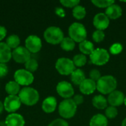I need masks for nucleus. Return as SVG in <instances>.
Returning <instances> with one entry per match:
<instances>
[{
  "instance_id": "nucleus-9",
  "label": "nucleus",
  "mask_w": 126,
  "mask_h": 126,
  "mask_svg": "<svg viewBox=\"0 0 126 126\" xmlns=\"http://www.w3.org/2000/svg\"><path fill=\"white\" fill-rule=\"evenodd\" d=\"M12 57L16 62L23 63L30 59V52L26 47H18L13 51Z\"/></svg>"
},
{
  "instance_id": "nucleus-12",
  "label": "nucleus",
  "mask_w": 126,
  "mask_h": 126,
  "mask_svg": "<svg viewBox=\"0 0 126 126\" xmlns=\"http://www.w3.org/2000/svg\"><path fill=\"white\" fill-rule=\"evenodd\" d=\"M56 90L58 94L63 98L69 99L74 94V89L72 86L66 81L58 83L56 86Z\"/></svg>"
},
{
  "instance_id": "nucleus-15",
  "label": "nucleus",
  "mask_w": 126,
  "mask_h": 126,
  "mask_svg": "<svg viewBox=\"0 0 126 126\" xmlns=\"http://www.w3.org/2000/svg\"><path fill=\"white\" fill-rule=\"evenodd\" d=\"M97 89V83L90 78L85 79L80 85V91L84 94H91Z\"/></svg>"
},
{
  "instance_id": "nucleus-14",
  "label": "nucleus",
  "mask_w": 126,
  "mask_h": 126,
  "mask_svg": "<svg viewBox=\"0 0 126 126\" xmlns=\"http://www.w3.org/2000/svg\"><path fill=\"white\" fill-rule=\"evenodd\" d=\"M125 95L120 91H114L111 94H109L108 97V102L111 105V106L115 107L122 105L124 103Z\"/></svg>"
},
{
  "instance_id": "nucleus-36",
  "label": "nucleus",
  "mask_w": 126,
  "mask_h": 126,
  "mask_svg": "<svg viewBox=\"0 0 126 126\" xmlns=\"http://www.w3.org/2000/svg\"><path fill=\"white\" fill-rule=\"evenodd\" d=\"M48 126H69V125L64 120L57 119L53 120Z\"/></svg>"
},
{
  "instance_id": "nucleus-16",
  "label": "nucleus",
  "mask_w": 126,
  "mask_h": 126,
  "mask_svg": "<svg viewBox=\"0 0 126 126\" xmlns=\"http://www.w3.org/2000/svg\"><path fill=\"white\" fill-rule=\"evenodd\" d=\"M24 117L21 114L16 113L9 114L5 120V125L7 126H24Z\"/></svg>"
},
{
  "instance_id": "nucleus-42",
  "label": "nucleus",
  "mask_w": 126,
  "mask_h": 126,
  "mask_svg": "<svg viewBox=\"0 0 126 126\" xmlns=\"http://www.w3.org/2000/svg\"><path fill=\"white\" fill-rule=\"evenodd\" d=\"M122 126H126V118L125 120H123V121L122 123Z\"/></svg>"
},
{
  "instance_id": "nucleus-19",
  "label": "nucleus",
  "mask_w": 126,
  "mask_h": 126,
  "mask_svg": "<svg viewBox=\"0 0 126 126\" xmlns=\"http://www.w3.org/2000/svg\"><path fill=\"white\" fill-rule=\"evenodd\" d=\"M57 106V100L54 97L46 98L42 103V109L46 113H52Z\"/></svg>"
},
{
  "instance_id": "nucleus-10",
  "label": "nucleus",
  "mask_w": 126,
  "mask_h": 126,
  "mask_svg": "<svg viewBox=\"0 0 126 126\" xmlns=\"http://www.w3.org/2000/svg\"><path fill=\"white\" fill-rule=\"evenodd\" d=\"M25 46L30 52L36 53L41 49V40L37 35H30L25 41Z\"/></svg>"
},
{
  "instance_id": "nucleus-17",
  "label": "nucleus",
  "mask_w": 126,
  "mask_h": 126,
  "mask_svg": "<svg viewBox=\"0 0 126 126\" xmlns=\"http://www.w3.org/2000/svg\"><path fill=\"white\" fill-rule=\"evenodd\" d=\"M12 57L10 48L6 44V43L0 42V63H4L8 62Z\"/></svg>"
},
{
  "instance_id": "nucleus-13",
  "label": "nucleus",
  "mask_w": 126,
  "mask_h": 126,
  "mask_svg": "<svg viewBox=\"0 0 126 126\" xmlns=\"http://www.w3.org/2000/svg\"><path fill=\"white\" fill-rule=\"evenodd\" d=\"M93 24L97 30H103L109 27V18L105 13H98L94 17Z\"/></svg>"
},
{
  "instance_id": "nucleus-35",
  "label": "nucleus",
  "mask_w": 126,
  "mask_h": 126,
  "mask_svg": "<svg viewBox=\"0 0 126 126\" xmlns=\"http://www.w3.org/2000/svg\"><path fill=\"white\" fill-rule=\"evenodd\" d=\"M89 77L91 80L97 82L98 80L101 78V75H100V72L97 69H92L89 72Z\"/></svg>"
},
{
  "instance_id": "nucleus-29",
  "label": "nucleus",
  "mask_w": 126,
  "mask_h": 126,
  "mask_svg": "<svg viewBox=\"0 0 126 126\" xmlns=\"http://www.w3.org/2000/svg\"><path fill=\"white\" fill-rule=\"evenodd\" d=\"M38 63L35 59L30 58L29 61H27L25 63V67H26L27 70L31 73L33 72H35L38 69Z\"/></svg>"
},
{
  "instance_id": "nucleus-21",
  "label": "nucleus",
  "mask_w": 126,
  "mask_h": 126,
  "mask_svg": "<svg viewBox=\"0 0 126 126\" xmlns=\"http://www.w3.org/2000/svg\"><path fill=\"white\" fill-rule=\"evenodd\" d=\"M86 79L85 74L83 72V70L80 69H75L72 74H71V80L75 85H80V83Z\"/></svg>"
},
{
  "instance_id": "nucleus-1",
  "label": "nucleus",
  "mask_w": 126,
  "mask_h": 126,
  "mask_svg": "<svg viewBox=\"0 0 126 126\" xmlns=\"http://www.w3.org/2000/svg\"><path fill=\"white\" fill-rule=\"evenodd\" d=\"M117 80L112 75H105L101 77L97 82V89L103 94H111L117 88Z\"/></svg>"
},
{
  "instance_id": "nucleus-38",
  "label": "nucleus",
  "mask_w": 126,
  "mask_h": 126,
  "mask_svg": "<svg viewBox=\"0 0 126 126\" xmlns=\"http://www.w3.org/2000/svg\"><path fill=\"white\" fill-rule=\"evenodd\" d=\"M73 101L75 102V103L78 106V105H80L81 103H83V97L80 94H77L74 97V98L72 99Z\"/></svg>"
},
{
  "instance_id": "nucleus-3",
  "label": "nucleus",
  "mask_w": 126,
  "mask_h": 126,
  "mask_svg": "<svg viewBox=\"0 0 126 126\" xmlns=\"http://www.w3.org/2000/svg\"><path fill=\"white\" fill-rule=\"evenodd\" d=\"M69 35L75 42L81 43L86 40L87 32L86 27L82 24L75 22L72 24L69 28Z\"/></svg>"
},
{
  "instance_id": "nucleus-22",
  "label": "nucleus",
  "mask_w": 126,
  "mask_h": 126,
  "mask_svg": "<svg viewBox=\"0 0 126 126\" xmlns=\"http://www.w3.org/2000/svg\"><path fill=\"white\" fill-rule=\"evenodd\" d=\"M92 104L97 109H104L107 108L108 100L103 95H96L92 99Z\"/></svg>"
},
{
  "instance_id": "nucleus-18",
  "label": "nucleus",
  "mask_w": 126,
  "mask_h": 126,
  "mask_svg": "<svg viewBox=\"0 0 126 126\" xmlns=\"http://www.w3.org/2000/svg\"><path fill=\"white\" fill-rule=\"evenodd\" d=\"M122 8L118 5L113 4L110 5L109 7L106 8V15L108 16L109 18L111 19H117L120 18L122 15Z\"/></svg>"
},
{
  "instance_id": "nucleus-11",
  "label": "nucleus",
  "mask_w": 126,
  "mask_h": 126,
  "mask_svg": "<svg viewBox=\"0 0 126 126\" xmlns=\"http://www.w3.org/2000/svg\"><path fill=\"white\" fill-rule=\"evenodd\" d=\"M21 102L17 95L7 96L4 102V108L7 112H14L21 106Z\"/></svg>"
},
{
  "instance_id": "nucleus-23",
  "label": "nucleus",
  "mask_w": 126,
  "mask_h": 126,
  "mask_svg": "<svg viewBox=\"0 0 126 126\" xmlns=\"http://www.w3.org/2000/svg\"><path fill=\"white\" fill-rule=\"evenodd\" d=\"M79 49L83 55H91L92 52L94 50V44L91 41L87 40H85L80 43Z\"/></svg>"
},
{
  "instance_id": "nucleus-37",
  "label": "nucleus",
  "mask_w": 126,
  "mask_h": 126,
  "mask_svg": "<svg viewBox=\"0 0 126 126\" xmlns=\"http://www.w3.org/2000/svg\"><path fill=\"white\" fill-rule=\"evenodd\" d=\"M8 73V67L4 63H0V78H4Z\"/></svg>"
},
{
  "instance_id": "nucleus-4",
  "label": "nucleus",
  "mask_w": 126,
  "mask_h": 126,
  "mask_svg": "<svg viewBox=\"0 0 126 126\" xmlns=\"http://www.w3.org/2000/svg\"><path fill=\"white\" fill-rule=\"evenodd\" d=\"M59 114L65 119H70L75 116L77 111V105L72 99H66L63 100L58 108Z\"/></svg>"
},
{
  "instance_id": "nucleus-31",
  "label": "nucleus",
  "mask_w": 126,
  "mask_h": 126,
  "mask_svg": "<svg viewBox=\"0 0 126 126\" xmlns=\"http://www.w3.org/2000/svg\"><path fill=\"white\" fill-rule=\"evenodd\" d=\"M117 114H118V111H117V109H116V107L109 106L106 109V118H109V119L115 118L117 117Z\"/></svg>"
},
{
  "instance_id": "nucleus-6",
  "label": "nucleus",
  "mask_w": 126,
  "mask_h": 126,
  "mask_svg": "<svg viewBox=\"0 0 126 126\" xmlns=\"http://www.w3.org/2000/svg\"><path fill=\"white\" fill-rule=\"evenodd\" d=\"M55 68L57 71L63 75H71L75 70V66L73 61L67 58H59L55 63Z\"/></svg>"
},
{
  "instance_id": "nucleus-43",
  "label": "nucleus",
  "mask_w": 126,
  "mask_h": 126,
  "mask_svg": "<svg viewBox=\"0 0 126 126\" xmlns=\"http://www.w3.org/2000/svg\"><path fill=\"white\" fill-rule=\"evenodd\" d=\"M124 103H125V105L126 106V97H125V100H124Z\"/></svg>"
},
{
  "instance_id": "nucleus-24",
  "label": "nucleus",
  "mask_w": 126,
  "mask_h": 126,
  "mask_svg": "<svg viewBox=\"0 0 126 126\" xmlns=\"http://www.w3.org/2000/svg\"><path fill=\"white\" fill-rule=\"evenodd\" d=\"M5 90L10 95H16L20 91V85L16 81H10L5 86Z\"/></svg>"
},
{
  "instance_id": "nucleus-40",
  "label": "nucleus",
  "mask_w": 126,
  "mask_h": 126,
  "mask_svg": "<svg viewBox=\"0 0 126 126\" xmlns=\"http://www.w3.org/2000/svg\"><path fill=\"white\" fill-rule=\"evenodd\" d=\"M56 13H57L58 16H61V17H63V16H65V13H64V10H63V9H61V8H59V7L56 8Z\"/></svg>"
},
{
  "instance_id": "nucleus-2",
  "label": "nucleus",
  "mask_w": 126,
  "mask_h": 126,
  "mask_svg": "<svg viewBox=\"0 0 126 126\" xmlns=\"http://www.w3.org/2000/svg\"><path fill=\"white\" fill-rule=\"evenodd\" d=\"M18 97L22 103L27 106H33L39 100V94L37 90L30 87L23 88L18 94Z\"/></svg>"
},
{
  "instance_id": "nucleus-28",
  "label": "nucleus",
  "mask_w": 126,
  "mask_h": 126,
  "mask_svg": "<svg viewBox=\"0 0 126 126\" xmlns=\"http://www.w3.org/2000/svg\"><path fill=\"white\" fill-rule=\"evenodd\" d=\"M72 61H73L75 66L81 67V66H83L86 64V57L83 54H78V55H76L73 58Z\"/></svg>"
},
{
  "instance_id": "nucleus-34",
  "label": "nucleus",
  "mask_w": 126,
  "mask_h": 126,
  "mask_svg": "<svg viewBox=\"0 0 126 126\" xmlns=\"http://www.w3.org/2000/svg\"><path fill=\"white\" fill-rule=\"evenodd\" d=\"M122 50H123V46L119 43L114 44L110 47V52L113 55H117L120 53Z\"/></svg>"
},
{
  "instance_id": "nucleus-8",
  "label": "nucleus",
  "mask_w": 126,
  "mask_h": 126,
  "mask_svg": "<svg viewBox=\"0 0 126 126\" xmlns=\"http://www.w3.org/2000/svg\"><path fill=\"white\" fill-rule=\"evenodd\" d=\"M15 81L19 85L28 86L34 80L33 75L26 69H18L14 74Z\"/></svg>"
},
{
  "instance_id": "nucleus-20",
  "label": "nucleus",
  "mask_w": 126,
  "mask_h": 126,
  "mask_svg": "<svg viewBox=\"0 0 126 126\" xmlns=\"http://www.w3.org/2000/svg\"><path fill=\"white\" fill-rule=\"evenodd\" d=\"M90 126H108V119L106 116L98 114L94 115L90 120Z\"/></svg>"
},
{
  "instance_id": "nucleus-27",
  "label": "nucleus",
  "mask_w": 126,
  "mask_h": 126,
  "mask_svg": "<svg viewBox=\"0 0 126 126\" xmlns=\"http://www.w3.org/2000/svg\"><path fill=\"white\" fill-rule=\"evenodd\" d=\"M86 9L80 5L76 6L75 7H74L73 11H72V15L73 16L76 18V19H83L85 16H86Z\"/></svg>"
},
{
  "instance_id": "nucleus-26",
  "label": "nucleus",
  "mask_w": 126,
  "mask_h": 126,
  "mask_svg": "<svg viewBox=\"0 0 126 126\" xmlns=\"http://www.w3.org/2000/svg\"><path fill=\"white\" fill-rule=\"evenodd\" d=\"M19 44H20V38L16 35H11L6 40V44L10 49H16L17 47H18Z\"/></svg>"
},
{
  "instance_id": "nucleus-5",
  "label": "nucleus",
  "mask_w": 126,
  "mask_h": 126,
  "mask_svg": "<svg viewBox=\"0 0 126 126\" xmlns=\"http://www.w3.org/2000/svg\"><path fill=\"white\" fill-rule=\"evenodd\" d=\"M45 40L52 44H58L61 43L63 37V32L62 30L57 27H48L44 33Z\"/></svg>"
},
{
  "instance_id": "nucleus-7",
  "label": "nucleus",
  "mask_w": 126,
  "mask_h": 126,
  "mask_svg": "<svg viewBox=\"0 0 126 126\" xmlns=\"http://www.w3.org/2000/svg\"><path fill=\"white\" fill-rule=\"evenodd\" d=\"M109 53L105 49H96L90 55V60L92 63L97 66H103L109 61Z\"/></svg>"
},
{
  "instance_id": "nucleus-32",
  "label": "nucleus",
  "mask_w": 126,
  "mask_h": 126,
  "mask_svg": "<svg viewBox=\"0 0 126 126\" xmlns=\"http://www.w3.org/2000/svg\"><path fill=\"white\" fill-rule=\"evenodd\" d=\"M92 38L94 41H96L97 43L101 42L105 38V33L103 30H97L96 31L94 32V33L92 35Z\"/></svg>"
},
{
  "instance_id": "nucleus-25",
  "label": "nucleus",
  "mask_w": 126,
  "mask_h": 126,
  "mask_svg": "<svg viewBox=\"0 0 126 126\" xmlns=\"http://www.w3.org/2000/svg\"><path fill=\"white\" fill-rule=\"evenodd\" d=\"M61 47L65 51H72L74 49L75 47V43L70 37L69 38L66 37V38H64L63 41H61Z\"/></svg>"
},
{
  "instance_id": "nucleus-39",
  "label": "nucleus",
  "mask_w": 126,
  "mask_h": 126,
  "mask_svg": "<svg viewBox=\"0 0 126 126\" xmlns=\"http://www.w3.org/2000/svg\"><path fill=\"white\" fill-rule=\"evenodd\" d=\"M6 34H7V30H6L5 27L0 26V41H1L2 39L4 38Z\"/></svg>"
},
{
  "instance_id": "nucleus-30",
  "label": "nucleus",
  "mask_w": 126,
  "mask_h": 126,
  "mask_svg": "<svg viewBox=\"0 0 126 126\" xmlns=\"http://www.w3.org/2000/svg\"><path fill=\"white\" fill-rule=\"evenodd\" d=\"M92 2L97 7L100 8H105L109 7L110 5L114 4V1H110V0H92Z\"/></svg>"
},
{
  "instance_id": "nucleus-33",
  "label": "nucleus",
  "mask_w": 126,
  "mask_h": 126,
  "mask_svg": "<svg viewBox=\"0 0 126 126\" xmlns=\"http://www.w3.org/2000/svg\"><path fill=\"white\" fill-rule=\"evenodd\" d=\"M61 4L66 7H75L79 5L80 1L78 0H61Z\"/></svg>"
},
{
  "instance_id": "nucleus-41",
  "label": "nucleus",
  "mask_w": 126,
  "mask_h": 126,
  "mask_svg": "<svg viewBox=\"0 0 126 126\" xmlns=\"http://www.w3.org/2000/svg\"><path fill=\"white\" fill-rule=\"evenodd\" d=\"M3 109H4V104H2V103L0 101V114L2 112V111H3Z\"/></svg>"
}]
</instances>
